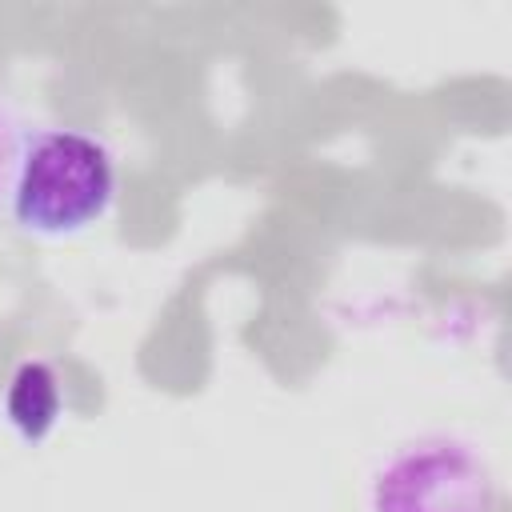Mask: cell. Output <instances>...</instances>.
Returning a JSON list of instances; mask_svg holds the SVG:
<instances>
[{
    "label": "cell",
    "instance_id": "4",
    "mask_svg": "<svg viewBox=\"0 0 512 512\" xmlns=\"http://www.w3.org/2000/svg\"><path fill=\"white\" fill-rule=\"evenodd\" d=\"M24 124L12 112V104L0 96V216L8 212V196H12V176H16V160L24 148Z\"/></svg>",
    "mask_w": 512,
    "mask_h": 512
},
{
    "label": "cell",
    "instance_id": "2",
    "mask_svg": "<svg viewBox=\"0 0 512 512\" xmlns=\"http://www.w3.org/2000/svg\"><path fill=\"white\" fill-rule=\"evenodd\" d=\"M368 512H496V476L476 444L420 436L376 468Z\"/></svg>",
    "mask_w": 512,
    "mask_h": 512
},
{
    "label": "cell",
    "instance_id": "1",
    "mask_svg": "<svg viewBox=\"0 0 512 512\" xmlns=\"http://www.w3.org/2000/svg\"><path fill=\"white\" fill-rule=\"evenodd\" d=\"M120 196L112 148L84 128H36L24 136L8 216L24 236L72 240L96 228Z\"/></svg>",
    "mask_w": 512,
    "mask_h": 512
},
{
    "label": "cell",
    "instance_id": "3",
    "mask_svg": "<svg viewBox=\"0 0 512 512\" xmlns=\"http://www.w3.org/2000/svg\"><path fill=\"white\" fill-rule=\"evenodd\" d=\"M64 412V392H60V376L48 360H24L8 388H4V416L16 428L20 440L40 444L56 432Z\"/></svg>",
    "mask_w": 512,
    "mask_h": 512
}]
</instances>
